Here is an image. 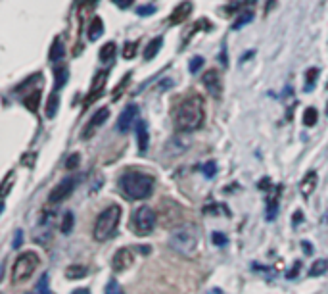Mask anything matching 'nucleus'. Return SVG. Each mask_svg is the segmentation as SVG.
<instances>
[{
    "label": "nucleus",
    "instance_id": "nucleus-1",
    "mask_svg": "<svg viewBox=\"0 0 328 294\" xmlns=\"http://www.w3.org/2000/svg\"><path fill=\"white\" fill-rule=\"evenodd\" d=\"M175 123L179 131H196L204 123V100L200 96H190L177 108Z\"/></svg>",
    "mask_w": 328,
    "mask_h": 294
},
{
    "label": "nucleus",
    "instance_id": "nucleus-2",
    "mask_svg": "<svg viewBox=\"0 0 328 294\" xmlns=\"http://www.w3.org/2000/svg\"><path fill=\"white\" fill-rule=\"evenodd\" d=\"M198 243H200V229L194 223H184L169 235L171 250H175L181 256H186V258H192L196 254Z\"/></svg>",
    "mask_w": 328,
    "mask_h": 294
},
{
    "label": "nucleus",
    "instance_id": "nucleus-3",
    "mask_svg": "<svg viewBox=\"0 0 328 294\" xmlns=\"http://www.w3.org/2000/svg\"><path fill=\"white\" fill-rule=\"evenodd\" d=\"M119 186L129 200H144L154 191V177L140 171H131L119 179Z\"/></svg>",
    "mask_w": 328,
    "mask_h": 294
},
{
    "label": "nucleus",
    "instance_id": "nucleus-4",
    "mask_svg": "<svg viewBox=\"0 0 328 294\" xmlns=\"http://www.w3.org/2000/svg\"><path fill=\"white\" fill-rule=\"evenodd\" d=\"M119 219H121V208L117 204H112L110 208H106L96 218V223H94V229H92L94 240L106 243L110 236H114L115 229L119 225Z\"/></svg>",
    "mask_w": 328,
    "mask_h": 294
},
{
    "label": "nucleus",
    "instance_id": "nucleus-5",
    "mask_svg": "<svg viewBox=\"0 0 328 294\" xmlns=\"http://www.w3.org/2000/svg\"><path fill=\"white\" fill-rule=\"evenodd\" d=\"M41 265V260L35 252H23L16 261H14V268H12V281L14 283H25L27 279L33 275L35 271Z\"/></svg>",
    "mask_w": 328,
    "mask_h": 294
},
{
    "label": "nucleus",
    "instance_id": "nucleus-6",
    "mask_svg": "<svg viewBox=\"0 0 328 294\" xmlns=\"http://www.w3.org/2000/svg\"><path fill=\"white\" fill-rule=\"evenodd\" d=\"M154 227H156V211L148 206H140L139 210H134L131 218V229L136 235H150Z\"/></svg>",
    "mask_w": 328,
    "mask_h": 294
},
{
    "label": "nucleus",
    "instance_id": "nucleus-7",
    "mask_svg": "<svg viewBox=\"0 0 328 294\" xmlns=\"http://www.w3.org/2000/svg\"><path fill=\"white\" fill-rule=\"evenodd\" d=\"M77 185H79V177H66V179H62V183L52 189V193L48 196V202L50 204H58V202L69 198L73 194Z\"/></svg>",
    "mask_w": 328,
    "mask_h": 294
},
{
    "label": "nucleus",
    "instance_id": "nucleus-8",
    "mask_svg": "<svg viewBox=\"0 0 328 294\" xmlns=\"http://www.w3.org/2000/svg\"><path fill=\"white\" fill-rule=\"evenodd\" d=\"M140 110L136 104H129L127 108L121 112V116L117 119V129L121 131V133H129L132 129L134 123H139L140 121Z\"/></svg>",
    "mask_w": 328,
    "mask_h": 294
},
{
    "label": "nucleus",
    "instance_id": "nucleus-9",
    "mask_svg": "<svg viewBox=\"0 0 328 294\" xmlns=\"http://www.w3.org/2000/svg\"><path fill=\"white\" fill-rule=\"evenodd\" d=\"M202 83L205 85V89L209 91L211 96H221V91H223V83H221V75H219V71H215V69H207L204 75H202Z\"/></svg>",
    "mask_w": 328,
    "mask_h": 294
},
{
    "label": "nucleus",
    "instance_id": "nucleus-10",
    "mask_svg": "<svg viewBox=\"0 0 328 294\" xmlns=\"http://www.w3.org/2000/svg\"><path fill=\"white\" fill-rule=\"evenodd\" d=\"M110 118V110L107 108H100L94 116H92V119L87 123V127H85V131H83V139L87 141V139H91L92 135L96 133V129L98 127H102L104 123H106V119Z\"/></svg>",
    "mask_w": 328,
    "mask_h": 294
},
{
    "label": "nucleus",
    "instance_id": "nucleus-11",
    "mask_svg": "<svg viewBox=\"0 0 328 294\" xmlns=\"http://www.w3.org/2000/svg\"><path fill=\"white\" fill-rule=\"evenodd\" d=\"M132 261H134V256H132L131 248H119L112 260V268L114 271H127L132 265Z\"/></svg>",
    "mask_w": 328,
    "mask_h": 294
},
{
    "label": "nucleus",
    "instance_id": "nucleus-12",
    "mask_svg": "<svg viewBox=\"0 0 328 294\" xmlns=\"http://www.w3.org/2000/svg\"><path fill=\"white\" fill-rule=\"evenodd\" d=\"M107 83V71H98L96 75H94V79H92V85H91V93H89V96H87V100H85V104H91L92 100H96L100 94L104 93V87H106Z\"/></svg>",
    "mask_w": 328,
    "mask_h": 294
},
{
    "label": "nucleus",
    "instance_id": "nucleus-13",
    "mask_svg": "<svg viewBox=\"0 0 328 294\" xmlns=\"http://www.w3.org/2000/svg\"><path fill=\"white\" fill-rule=\"evenodd\" d=\"M192 14V2H181L177 8L173 10V14L169 16V25H179V23H184V19Z\"/></svg>",
    "mask_w": 328,
    "mask_h": 294
},
{
    "label": "nucleus",
    "instance_id": "nucleus-14",
    "mask_svg": "<svg viewBox=\"0 0 328 294\" xmlns=\"http://www.w3.org/2000/svg\"><path fill=\"white\" fill-rule=\"evenodd\" d=\"M280 191H282V186H272L269 194H267V219L271 221L275 219L277 216V211H279V198H280Z\"/></svg>",
    "mask_w": 328,
    "mask_h": 294
},
{
    "label": "nucleus",
    "instance_id": "nucleus-15",
    "mask_svg": "<svg viewBox=\"0 0 328 294\" xmlns=\"http://www.w3.org/2000/svg\"><path fill=\"white\" fill-rule=\"evenodd\" d=\"M148 143H150V133H148V125L146 121L140 119L136 123V144H139V150L144 154L148 150Z\"/></svg>",
    "mask_w": 328,
    "mask_h": 294
},
{
    "label": "nucleus",
    "instance_id": "nucleus-16",
    "mask_svg": "<svg viewBox=\"0 0 328 294\" xmlns=\"http://www.w3.org/2000/svg\"><path fill=\"white\" fill-rule=\"evenodd\" d=\"M104 35V21L100 19V17H94L91 21V25L87 29V37H89V41H98L100 37Z\"/></svg>",
    "mask_w": 328,
    "mask_h": 294
},
{
    "label": "nucleus",
    "instance_id": "nucleus-17",
    "mask_svg": "<svg viewBox=\"0 0 328 294\" xmlns=\"http://www.w3.org/2000/svg\"><path fill=\"white\" fill-rule=\"evenodd\" d=\"M315 186H317V173H315V171H309V173L304 177V181L299 183V191H302L304 196H309V194L315 191Z\"/></svg>",
    "mask_w": 328,
    "mask_h": 294
},
{
    "label": "nucleus",
    "instance_id": "nucleus-18",
    "mask_svg": "<svg viewBox=\"0 0 328 294\" xmlns=\"http://www.w3.org/2000/svg\"><path fill=\"white\" fill-rule=\"evenodd\" d=\"M161 46H163V39H161V37H156L154 41H150L146 46V50H144V58L152 60L154 56H157V52L161 50Z\"/></svg>",
    "mask_w": 328,
    "mask_h": 294
},
{
    "label": "nucleus",
    "instance_id": "nucleus-19",
    "mask_svg": "<svg viewBox=\"0 0 328 294\" xmlns=\"http://www.w3.org/2000/svg\"><path fill=\"white\" fill-rule=\"evenodd\" d=\"M58 108H60V98H58L56 93H52L48 96V100H46V108H44V112H46V118H48V119L56 118Z\"/></svg>",
    "mask_w": 328,
    "mask_h": 294
},
{
    "label": "nucleus",
    "instance_id": "nucleus-20",
    "mask_svg": "<svg viewBox=\"0 0 328 294\" xmlns=\"http://www.w3.org/2000/svg\"><path fill=\"white\" fill-rule=\"evenodd\" d=\"M48 58H50V62H58V60L64 58V44H62L60 39H54L52 46H50Z\"/></svg>",
    "mask_w": 328,
    "mask_h": 294
},
{
    "label": "nucleus",
    "instance_id": "nucleus-21",
    "mask_svg": "<svg viewBox=\"0 0 328 294\" xmlns=\"http://www.w3.org/2000/svg\"><path fill=\"white\" fill-rule=\"evenodd\" d=\"M326 269H328L326 260H317L311 265V269H309V275H311V277H320V275H324V273H326Z\"/></svg>",
    "mask_w": 328,
    "mask_h": 294
},
{
    "label": "nucleus",
    "instance_id": "nucleus-22",
    "mask_svg": "<svg viewBox=\"0 0 328 294\" xmlns=\"http://www.w3.org/2000/svg\"><path fill=\"white\" fill-rule=\"evenodd\" d=\"M66 277L67 279H85L87 277V268L83 265H69L66 269Z\"/></svg>",
    "mask_w": 328,
    "mask_h": 294
},
{
    "label": "nucleus",
    "instance_id": "nucleus-23",
    "mask_svg": "<svg viewBox=\"0 0 328 294\" xmlns=\"http://www.w3.org/2000/svg\"><path fill=\"white\" fill-rule=\"evenodd\" d=\"M317 77H319V69L317 67H311V69H307V73H305V93H309L313 91V87H315V81H317Z\"/></svg>",
    "mask_w": 328,
    "mask_h": 294
},
{
    "label": "nucleus",
    "instance_id": "nucleus-24",
    "mask_svg": "<svg viewBox=\"0 0 328 294\" xmlns=\"http://www.w3.org/2000/svg\"><path fill=\"white\" fill-rule=\"evenodd\" d=\"M39 102H41V91H35L33 94H29V96H25V108L31 110V112H37V108H39Z\"/></svg>",
    "mask_w": 328,
    "mask_h": 294
},
{
    "label": "nucleus",
    "instance_id": "nucleus-25",
    "mask_svg": "<svg viewBox=\"0 0 328 294\" xmlns=\"http://www.w3.org/2000/svg\"><path fill=\"white\" fill-rule=\"evenodd\" d=\"M54 75H56V83H54V89L56 91H60L64 85H66L67 77H69V73H67L66 67H56V71H54Z\"/></svg>",
    "mask_w": 328,
    "mask_h": 294
},
{
    "label": "nucleus",
    "instance_id": "nucleus-26",
    "mask_svg": "<svg viewBox=\"0 0 328 294\" xmlns=\"http://www.w3.org/2000/svg\"><path fill=\"white\" fill-rule=\"evenodd\" d=\"M115 54V42H107L102 46V50H100V62H112Z\"/></svg>",
    "mask_w": 328,
    "mask_h": 294
},
{
    "label": "nucleus",
    "instance_id": "nucleus-27",
    "mask_svg": "<svg viewBox=\"0 0 328 294\" xmlns=\"http://www.w3.org/2000/svg\"><path fill=\"white\" fill-rule=\"evenodd\" d=\"M136 50H139V42H136V41L125 42V46H123V58L125 60H132L134 56H136Z\"/></svg>",
    "mask_w": 328,
    "mask_h": 294
},
{
    "label": "nucleus",
    "instance_id": "nucleus-28",
    "mask_svg": "<svg viewBox=\"0 0 328 294\" xmlns=\"http://www.w3.org/2000/svg\"><path fill=\"white\" fill-rule=\"evenodd\" d=\"M317 118H319V112L315 108H307L304 114V123L307 127H313L315 123H317Z\"/></svg>",
    "mask_w": 328,
    "mask_h": 294
},
{
    "label": "nucleus",
    "instance_id": "nucleus-29",
    "mask_svg": "<svg viewBox=\"0 0 328 294\" xmlns=\"http://www.w3.org/2000/svg\"><path fill=\"white\" fill-rule=\"evenodd\" d=\"M252 19H254V12H244V14L234 21V25L232 27H234V29H242V27L246 25V23H250Z\"/></svg>",
    "mask_w": 328,
    "mask_h": 294
},
{
    "label": "nucleus",
    "instance_id": "nucleus-30",
    "mask_svg": "<svg viewBox=\"0 0 328 294\" xmlns=\"http://www.w3.org/2000/svg\"><path fill=\"white\" fill-rule=\"evenodd\" d=\"M62 233H71V229H73V213L71 211H67L66 216H64V221H62Z\"/></svg>",
    "mask_w": 328,
    "mask_h": 294
},
{
    "label": "nucleus",
    "instance_id": "nucleus-31",
    "mask_svg": "<svg viewBox=\"0 0 328 294\" xmlns=\"http://www.w3.org/2000/svg\"><path fill=\"white\" fill-rule=\"evenodd\" d=\"M106 294H125L123 292V286L119 285L115 279H110L106 285Z\"/></svg>",
    "mask_w": 328,
    "mask_h": 294
},
{
    "label": "nucleus",
    "instance_id": "nucleus-32",
    "mask_svg": "<svg viewBox=\"0 0 328 294\" xmlns=\"http://www.w3.org/2000/svg\"><path fill=\"white\" fill-rule=\"evenodd\" d=\"M202 171H204V175L207 177V179H211V177L217 173V164H215V162H207V164L202 166Z\"/></svg>",
    "mask_w": 328,
    "mask_h": 294
},
{
    "label": "nucleus",
    "instance_id": "nucleus-33",
    "mask_svg": "<svg viewBox=\"0 0 328 294\" xmlns=\"http://www.w3.org/2000/svg\"><path fill=\"white\" fill-rule=\"evenodd\" d=\"M37 294H50L48 290V275H42L39 285H37Z\"/></svg>",
    "mask_w": 328,
    "mask_h": 294
},
{
    "label": "nucleus",
    "instance_id": "nucleus-34",
    "mask_svg": "<svg viewBox=\"0 0 328 294\" xmlns=\"http://www.w3.org/2000/svg\"><path fill=\"white\" fill-rule=\"evenodd\" d=\"M204 66V58L202 56H196V58H192L190 60V73H198L200 71V67Z\"/></svg>",
    "mask_w": 328,
    "mask_h": 294
},
{
    "label": "nucleus",
    "instance_id": "nucleus-35",
    "mask_svg": "<svg viewBox=\"0 0 328 294\" xmlns=\"http://www.w3.org/2000/svg\"><path fill=\"white\" fill-rule=\"evenodd\" d=\"M136 14L142 17L146 16H152V14H156V6H152V4H146V6H140L139 10H136Z\"/></svg>",
    "mask_w": 328,
    "mask_h": 294
},
{
    "label": "nucleus",
    "instance_id": "nucleus-36",
    "mask_svg": "<svg viewBox=\"0 0 328 294\" xmlns=\"http://www.w3.org/2000/svg\"><path fill=\"white\" fill-rule=\"evenodd\" d=\"M79 162H81V156H79V154H71V156L66 160V168L67 169H75L77 166H79Z\"/></svg>",
    "mask_w": 328,
    "mask_h": 294
},
{
    "label": "nucleus",
    "instance_id": "nucleus-37",
    "mask_svg": "<svg viewBox=\"0 0 328 294\" xmlns=\"http://www.w3.org/2000/svg\"><path fill=\"white\" fill-rule=\"evenodd\" d=\"M12 183H14V173H8V177H6V181H4V185H2V198H6V196H8Z\"/></svg>",
    "mask_w": 328,
    "mask_h": 294
},
{
    "label": "nucleus",
    "instance_id": "nucleus-38",
    "mask_svg": "<svg viewBox=\"0 0 328 294\" xmlns=\"http://www.w3.org/2000/svg\"><path fill=\"white\" fill-rule=\"evenodd\" d=\"M211 238H213V244H217V246H225L227 244V236L223 235V233H213Z\"/></svg>",
    "mask_w": 328,
    "mask_h": 294
},
{
    "label": "nucleus",
    "instance_id": "nucleus-39",
    "mask_svg": "<svg viewBox=\"0 0 328 294\" xmlns=\"http://www.w3.org/2000/svg\"><path fill=\"white\" fill-rule=\"evenodd\" d=\"M21 243H23V231H21V229H17V231H16V236H14V243H12V246H14V248H19V246H21Z\"/></svg>",
    "mask_w": 328,
    "mask_h": 294
},
{
    "label": "nucleus",
    "instance_id": "nucleus-40",
    "mask_svg": "<svg viewBox=\"0 0 328 294\" xmlns=\"http://www.w3.org/2000/svg\"><path fill=\"white\" fill-rule=\"evenodd\" d=\"M132 2H134V0H114L115 6H117V8H121V10H127L129 6H132Z\"/></svg>",
    "mask_w": 328,
    "mask_h": 294
},
{
    "label": "nucleus",
    "instance_id": "nucleus-41",
    "mask_svg": "<svg viewBox=\"0 0 328 294\" xmlns=\"http://www.w3.org/2000/svg\"><path fill=\"white\" fill-rule=\"evenodd\" d=\"M299 268H302V263H299V261H295V263H294V269H290V271H288L286 277H288V279H294L295 275H297V269H299Z\"/></svg>",
    "mask_w": 328,
    "mask_h": 294
},
{
    "label": "nucleus",
    "instance_id": "nucleus-42",
    "mask_svg": "<svg viewBox=\"0 0 328 294\" xmlns=\"http://www.w3.org/2000/svg\"><path fill=\"white\" fill-rule=\"evenodd\" d=\"M71 294H91V290H89V288H77V290H73Z\"/></svg>",
    "mask_w": 328,
    "mask_h": 294
},
{
    "label": "nucleus",
    "instance_id": "nucleus-43",
    "mask_svg": "<svg viewBox=\"0 0 328 294\" xmlns=\"http://www.w3.org/2000/svg\"><path fill=\"white\" fill-rule=\"evenodd\" d=\"M79 2H81V6H92L96 0H79Z\"/></svg>",
    "mask_w": 328,
    "mask_h": 294
},
{
    "label": "nucleus",
    "instance_id": "nucleus-44",
    "mask_svg": "<svg viewBox=\"0 0 328 294\" xmlns=\"http://www.w3.org/2000/svg\"><path fill=\"white\" fill-rule=\"evenodd\" d=\"M254 54H255L254 50H250V52H248V54H244V58L240 60V62H246V60H250V58H252V56H254Z\"/></svg>",
    "mask_w": 328,
    "mask_h": 294
},
{
    "label": "nucleus",
    "instance_id": "nucleus-45",
    "mask_svg": "<svg viewBox=\"0 0 328 294\" xmlns=\"http://www.w3.org/2000/svg\"><path fill=\"white\" fill-rule=\"evenodd\" d=\"M227 54H225V46H223V50H221V62H223V66H227V58H225Z\"/></svg>",
    "mask_w": 328,
    "mask_h": 294
},
{
    "label": "nucleus",
    "instance_id": "nucleus-46",
    "mask_svg": "<svg viewBox=\"0 0 328 294\" xmlns=\"http://www.w3.org/2000/svg\"><path fill=\"white\" fill-rule=\"evenodd\" d=\"M302 248H304L305 252H311V250H313V248H311V244H307V243L302 244Z\"/></svg>",
    "mask_w": 328,
    "mask_h": 294
},
{
    "label": "nucleus",
    "instance_id": "nucleus-47",
    "mask_svg": "<svg viewBox=\"0 0 328 294\" xmlns=\"http://www.w3.org/2000/svg\"><path fill=\"white\" fill-rule=\"evenodd\" d=\"M209 294H223V292H221V290H219V288H215V290H211V292H209Z\"/></svg>",
    "mask_w": 328,
    "mask_h": 294
},
{
    "label": "nucleus",
    "instance_id": "nucleus-48",
    "mask_svg": "<svg viewBox=\"0 0 328 294\" xmlns=\"http://www.w3.org/2000/svg\"><path fill=\"white\" fill-rule=\"evenodd\" d=\"M326 116H328V108H326Z\"/></svg>",
    "mask_w": 328,
    "mask_h": 294
}]
</instances>
